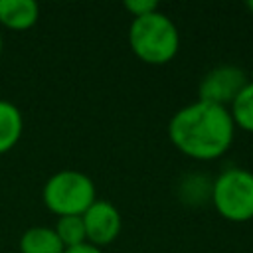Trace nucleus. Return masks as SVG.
I'll list each match as a JSON object with an SVG mask.
<instances>
[{"instance_id":"39448f33","label":"nucleus","mask_w":253,"mask_h":253,"mask_svg":"<svg viewBox=\"0 0 253 253\" xmlns=\"http://www.w3.org/2000/svg\"><path fill=\"white\" fill-rule=\"evenodd\" d=\"M245 85L247 73L241 67L229 63L217 65L202 77L198 85V99L219 107H229Z\"/></svg>"},{"instance_id":"4468645a","label":"nucleus","mask_w":253,"mask_h":253,"mask_svg":"<svg viewBox=\"0 0 253 253\" xmlns=\"http://www.w3.org/2000/svg\"><path fill=\"white\" fill-rule=\"evenodd\" d=\"M63 253H103V251H101V247H95V245H91V243H83V245L65 249Z\"/></svg>"},{"instance_id":"6e6552de","label":"nucleus","mask_w":253,"mask_h":253,"mask_svg":"<svg viewBox=\"0 0 253 253\" xmlns=\"http://www.w3.org/2000/svg\"><path fill=\"white\" fill-rule=\"evenodd\" d=\"M211 188L213 180L204 172H190L180 178L178 184V198L188 208H202L208 202L211 204Z\"/></svg>"},{"instance_id":"9b49d317","label":"nucleus","mask_w":253,"mask_h":253,"mask_svg":"<svg viewBox=\"0 0 253 253\" xmlns=\"http://www.w3.org/2000/svg\"><path fill=\"white\" fill-rule=\"evenodd\" d=\"M227 111L231 115L235 128L253 132V81H247V85L239 91V95L233 99Z\"/></svg>"},{"instance_id":"9d476101","label":"nucleus","mask_w":253,"mask_h":253,"mask_svg":"<svg viewBox=\"0 0 253 253\" xmlns=\"http://www.w3.org/2000/svg\"><path fill=\"white\" fill-rule=\"evenodd\" d=\"M65 247L59 241L53 227L36 225L22 233L20 253H63Z\"/></svg>"},{"instance_id":"7ed1b4c3","label":"nucleus","mask_w":253,"mask_h":253,"mask_svg":"<svg viewBox=\"0 0 253 253\" xmlns=\"http://www.w3.org/2000/svg\"><path fill=\"white\" fill-rule=\"evenodd\" d=\"M45 208L57 217L83 215L97 200L93 180L79 170H59L47 178L42 190Z\"/></svg>"},{"instance_id":"dca6fc26","label":"nucleus","mask_w":253,"mask_h":253,"mask_svg":"<svg viewBox=\"0 0 253 253\" xmlns=\"http://www.w3.org/2000/svg\"><path fill=\"white\" fill-rule=\"evenodd\" d=\"M2 45H4V42H2V32H0V55H2Z\"/></svg>"},{"instance_id":"423d86ee","label":"nucleus","mask_w":253,"mask_h":253,"mask_svg":"<svg viewBox=\"0 0 253 253\" xmlns=\"http://www.w3.org/2000/svg\"><path fill=\"white\" fill-rule=\"evenodd\" d=\"M81 217L85 225L87 243L95 247H105L113 243L123 227V219L117 206H113L107 200H95Z\"/></svg>"},{"instance_id":"0eeeda50","label":"nucleus","mask_w":253,"mask_h":253,"mask_svg":"<svg viewBox=\"0 0 253 253\" xmlns=\"http://www.w3.org/2000/svg\"><path fill=\"white\" fill-rule=\"evenodd\" d=\"M40 8L34 0H0V26L12 32H26L36 26Z\"/></svg>"},{"instance_id":"ddd939ff","label":"nucleus","mask_w":253,"mask_h":253,"mask_svg":"<svg viewBox=\"0 0 253 253\" xmlns=\"http://www.w3.org/2000/svg\"><path fill=\"white\" fill-rule=\"evenodd\" d=\"M125 8L128 10V14L132 18H140V16L156 12L158 10V2L156 0H126Z\"/></svg>"},{"instance_id":"2eb2a0df","label":"nucleus","mask_w":253,"mask_h":253,"mask_svg":"<svg viewBox=\"0 0 253 253\" xmlns=\"http://www.w3.org/2000/svg\"><path fill=\"white\" fill-rule=\"evenodd\" d=\"M245 8H247V10H249V12H251V14H253V0H249V2H247V4H245Z\"/></svg>"},{"instance_id":"20e7f679","label":"nucleus","mask_w":253,"mask_h":253,"mask_svg":"<svg viewBox=\"0 0 253 253\" xmlns=\"http://www.w3.org/2000/svg\"><path fill=\"white\" fill-rule=\"evenodd\" d=\"M211 206L227 221L253 219V172L225 168L213 178Z\"/></svg>"},{"instance_id":"f257e3e1","label":"nucleus","mask_w":253,"mask_h":253,"mask_svg":"<svg viewBox=\"0 0 253 253\" xmlns=\"http://www.w3.org/2000/svg\"><path fill=\"white\" fill-rule=\"evenodd\" d=\"M235 136V125L227 107L194 101L178 109L168 123L170 142L188 158L215 160L223 156Z\"/></svg>"},{"instance_id":"f03ea898","label":"nucleus","mask_w":253,"mask_h":253,"mask_svg":"<svg viewBox=\"0 0 253 253\" xmlns=\"http://www.w3.org/2000/svg\"><path fill=\"white\" fill-rule=\"evenodd\" d=\"M128 45L140 61L148 65H166L180 49V32L166 14L156 10L132 18L128 26Z\"/></svg>"},{"instance_id":"f8f14e48","label":"nucleus","mask_w":253,"mask_h":253,"mask_svg":"<svg viewBox=\"0 0 253 253\" xmlns=\"http://www.w3.org/2000/svg\"><path fill=\"white\" fill-rule=\"evenodd\" d=\"M53 231L57 233L59 241L63 243L65 249L77 247L87 243V235H85V225H83V217L81 215H63L57 217Z\"/></svg>"},{"instance_id":"1a4fd4ad","label":"nucleus","mask_w":253,"mask_h":253,"mask_svg":"<svg viewBox=\"0 0 253 253\" xmlns=\"http://www.w3.org/2000/svg\"><path fill=\"white\" fill-rule=\"evenodd\" d=\"M24 132V117L22 111L10 103L0 99V154L12 150Z\"/></svg>"}]
</instances>
